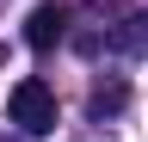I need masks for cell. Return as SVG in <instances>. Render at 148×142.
Returning <instances> with one entry per match:
<instances>
[{"label": "cell", "instance_id": "cell-3", "mask_svg": "<svg viewBox=\"0 0 148 142\" xmlns=\"http://www.w3.org/2000/svg\"><path fill=\"white\" fill-rule=\"evenodd\" d=\"M111 49H117V56H142V49H148V12H136V19H123L117 31H111V37H105Z\"/></svg>", "mask_w": 148, "mask_h": 142}, {"label": "cell", "instance_id": "cell-1", "mask_svg": "<svg viewBox=\"0 0 148 142\" xmlns=\"http://www.w3.org/2000/svg\"><path fill=\"white\" fill-rule=\"evenodd\" d=\"M6 111H12V123L25 136H49L56 130V93L43 80H18L12 93H6Z\"/></svg>", "mask_w": 148, "mask_h": 142}, {"label": "cell", "instance_id": "cell-4", "mask_svg": "<svg viewBox=\"0 0 148 142\" xmlns=\"http://www.w3.org/2000/svg\"><path fill=\"white\" fill-rule=\"evenodd\" d=\"M123 105H130V86H123V80H111V86H92V99H86V111H92V117L105 123V117H117Z\"/></svg>", "mask_w": 148, "mask_h": 142}, {"label": "cell", "instance_id": "cell-2", "mask_svg": "<svg viewBox=\"0 0 148 142\" xmlns=\"http://www.w3.org/2000/svg\"><path fill=\"white\" fill-rule=\"evenodd\" d=\"M62 37H68V6H62V0L31 6V19H25V43H31V49H56Z\"/></svg>", "mask_w": 148, "mask_h": 142}, {"label": "cell", "instance_id": "cell-5", "mask_svg": "<svg viewBox=\"0 0 148 142\" xmlns=\"http://www.w3.org/2000/svg\"><path fill=\"white\" fill-rule=\"evenodd\" d=\"M86 6H105V0H86Z\"/></svg>", "mask_w": 148, "mask_h": 142}]
</instances>
